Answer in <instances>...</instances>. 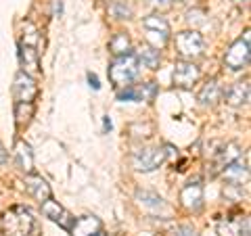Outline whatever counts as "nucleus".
Returning a JSON list of instances; mask_svg holds the SVG:
<instances>
[{"label": "nucleus", "instance_id": "aec40b11", "mask_svg": "<svg viewBox=\"0 0 251 236\" xmlns=\"http://www.w3.org/2000/svg\"><path fill=\"white\" fill-rule=\"evenodd\" d=\"M134 57L138 59V63H143V65L149 69H157L159 67V61H161L159 50L153 48V46H140Z\"/></svg>", "mask_w": 251, "mask_h": 236}, {"label": "nucleus", "instance_id": "c85d7f7f", "mask_svg": "<svg viewBox=\"0 0 251 236\" xmlns=\"http://www.w3.org/2000/svg\"><path fill=\"white\" fill-rule=\"evenodd\" d=\"M4 161H6V151H4V146L0 144V167L4 165Z\"/></svg>", "mask_w": 251, "mask_h": 236}, {"label": "nucleus", "instance_id": "2eb2a0df", "mask_svg": "<svg viewBox=\"0 0 251 236\" xmlns=\"http://www.w3.org/2000/svg\"><path fill=\"white\" fill-rule=\"evenodd\" d=\"M224 98L230 107H243L249 103V80H243L232 84L228 90L224 92Z\"/></svg>", "mask_w": 251, "mask_h": 236}, {"label": "nucleus", "instance_id": "a211bd4d", "mask_svg": "<svg viewBox=\"0 0 251 236\" xmlns=\"http://www.w3.org/2000/svg\"><path fill=\"white\" fill-rule=\"evenodd\" d=\"M220 96H222V88H220V84L216 80L205 82V84H203V88L199 90V94H197L199 103L203 107H214L220 100Z\"/></svg>", "mask_w": 251, "mask_h": 236}, {"label": "nucleus", "instance_id": "dca6fc26", "mask_svg": "<svg viewBox=\"0 0 251 236\" xmlns=\"http://www.w3.org/2000/svg\"><path fill=\"white\" fill-rule=\"evenodd\" d=\"M15 163L23 174H31L34 171V155H31V148L27 142L17 140L15 142Z\"/></svg>", "mask_w": 251, "mask_h": 236}, {"label": "nucleus", "instance_id": "f257e3e1", "mask_svg": "<svg viewBox=\"0 0 251 236\" xmlns=\"http://www.w3.org/2000/svg\"><path fill=\"white\" fill-rule=\"evenodd\" d=\"M34 230V217L25 207H11L0 217V234L2 236H29Z\"/></svg>", "mask_w": 251, "mask_h": 236}, {"label": "nucleus", "instance_id": "a878e982", "mask_svg": "<svg viewBox=\"0 0 251 236\" xmlns=\"http://www.w3.org/2000/svg\"><path fill=\"white\" fill-rule=\"evenodd\" d=\"M205 17H207V13L203 11V9H193V11H188L186 13V21L191 23L193 27H199L205 23Z\"/></svg>", "mask_w": 251, "mask_h": 236}, {"label": "nucleus", "instance_id": "f8f14e48", "mask_svg": "<svg viewBox=\"0 0 251 236\" xmlns=\"http://www.w3.org/2000/svg\"><path fill=\"white\" fill-rule=\"evenodd\" d=\"M38 84L31 80V75H27L25 71L17 73L13 84V94L17 98V103H34V98L38 96Z\"/></svg>", "mask_w": 251, "mask_h": 236}, {"label": "nucleus", "instance_id": "c756f323", "mask_svg": "<svg viewBox=\"0 0 251 236\" xmlns=\"http://www.w3.org/2000/svg\"><path fill=\"white\" fill-rule=\"evenodd\" d=\"M61 11H63V4H61V0H54V13H57V15H61Z\"/></svg>", "mask_w": 251, "mask_h": 236}, {"label": "nucleus", "instance_id": "4468645a", "mask_svg": "<svg viewBox=\"0 0 251 236\" xmlns=\"http://www.w3.org/2000/svg\"><path fill=\"white\" fill-rule=\"evenodd\" d=\"M25 190L29 196H34L38 203H42V201L49 199V196H52L49 182H46L42 176H34V174H29L25 178Z\"/></svg>", "mask_w": 251, "mask_h": 236}, {"label": "nucleus", "instance_id": "473e14b6", "mask_svg": "<svg viewBox=\"0 0 251 236\" xmlns=\"http://www.w3.org/2000/svg\"><path fill=\"white\" fill-rule=\"evenodd\" d=\"M182 2H195V0H182Z\"/></svg>", "mask_w": 251, "mask_h": 236}, {"label": "nucleus", "instance_id": "4be33fe9", "mask_svg": "<svg viewBox=\"0 0 251 236\" xmlns=\"http://www.w3.org/2000/svg\"><path fill=\"white\" fill-rule=\"evenodd\" d=\"M143 27L147 31H155V34H163L170 36V23L161 17V15H151V17L143 19Z\"/></svg>", "mask_w": 251, "mask_h": 236}, {"label": "nucleus", "instance_id": "2f4dec72", "mask_svg": "<svg viewBox=\"0 0 251 236\" xmlns=\"http://www.w3.org/2000/svg\"><path fill=\"white\" fill-rule=\"evenodd\" d=\"M232 2H234V4H241V2H245V0H232Z\"/></svg>", "mask_w": 251, "mask_h": 236}, {"label": "nucleus", "instance_id": "f03ea898", "mask_svg": "<svg viewBox=\"0 0 251 236\" xmlns=\"http://www.w3.org/2000/svg\"><path fill=\"white\" fill-rule=\"evenodd\" d=\"M138 73H140V63L132 52L115 57L113 63L109 65V80H111L115 88L132 86V82L138 77Z\"/></svg>", "mask_w": 251, "mask_h": 236}, {"label": "nucleus", "instance_id": "6e6552de", "mask_svg": "<svg viewBox=\"0 0 251 236\" xmlns=\"http://www.w3.org/2000/svg\"><path fill=\"white\" fill-rule=\"evenodd\" d=\"M239 157H241V146L237 142L224 144L220 151H214V155H211V169H209V174L218 176L220 171H224L226 165H230L234 159H239Z\"/></svg>", "mask_w": 251, "mask_h": 236}, {"label": "nucleus", "instance_id": "9d476101", "mask_svg": "<svg viewBox=\"0 0 251 236\" xmlns=\"http://www.w3.org/2000/svg\"><path fill=\"white\" fill-rule=\"evenodd\" d=\"M40 209H42V213L50 219V222L59 224L61 228H65L67 232H69V228L74 226V219H75V217H72V213H69L67 209H63L59 203L52 199V196H49L46 201L40 203Z\"/></svg>", "mask_w": 251, "mask_h": 236}, {"label": "nucleus", "instance_id": "393cba45", "mask_svg": "<svg viewBox=\"0 0 251 236\" xmlns=\"http://www.w3.org/2000/svg\"><path fill=\"white\" fill-rule=\"evenodd\" d=\"M109 11H111L113 17H117V19H130L132 17V9L124 2V0H115V2H111Z\"/></svg>", "mask_w": 251, "mask_h": 236}, {"label": "nucleus", "instance_id": "39448f33", "mask_svg": "<svg viewBox=\"0 0 251 236\" xmlns=\"http://www.w3.org/2000/svg\"><path fill=\"white\" fill-rule=\"evenodd\" d=\"M251 59V50H249V29H245V36L239 38L237 42H232L228 46V50L224 54V65L232 69V71H239V69H245L249 65Z\"/></svg>", "mask_w": 251, "mask_h": 236}, {"label": "nucleus", "instance_id": "20e7f679", "mask_svg": "<svg viewBox=\"0 0 251 236\" xmlns=\"http://www.w3.org/2000/svg\"><path fill=\"white\" fill-rule=\"evenodd\" d=\"M166 159H168V151H163L161 146H145L132 153V167L147 174V171H153L159 165H163Z\"/></svg>", "mask_w": 251, "mask_h": 236}, {"label": "nucleus", "instance_id": "f3484780", "mask_svg": "<svg viewBox=\"0 0 251 236\" xmlns=\"http://www.w3.org/2000/svg\"><path fill=\"white\" fill-rule=\"evenodd\" d=\"M19 57H21L23 71H25L27 75H38V73H40V61H38V52H36L34 46L23 44Z\"/></svg>", "mask_w": 251, "mask_h": 236}, {"label": "nucleus", "instance_id": "bb28decb", "mask_svg": "<svg viewBox=\"0 0 251 236\" xmlns=\"http://www.w3.org/2000/svg\"><path fill=\"white\" fill-rule=\"evenodd\" d=\"M149 6L161 15V13H166L174 6V0H149Z\"/></svg>", "mask_w": 251, "mask_h": 236}, {"label": "nucleus", "instance_id": "9b49d317", "mask_svg": "<svg viewBox=\"0 0 251 236\" xmlns=\"http://www.w3.org/2000/svg\"><path fill=\"white\" fill-rule=\"evenodd\" d=\"M136 201H138V205L147 209L149 213H153V215H172V207L168 205L166 201L161 199L159 194H155L151 190H136Z\"/></svg>", "mask_w": 251, "mask_h": 236}, {"label": "nucleus", "instance_id": "7c9ffc66", "mask_svg": "<svg viewBox=\"0 0 251 236\" xmlns=\"http://www.w3.org/2000/svg\"><path fill=\"white\" fill-rule=\"evenodd\" d=\"M92 236H107V234H103V230H99L97 234H92Z\"/></svg>", "mask_w": 251, "mask_h": 236}, {"label": "nucleus", "instance_id": "b1692460", "mask_svg": "<svg viewBox=\"0 0 251 236\" xmlns=\"http://www.w3.org/2000/svg\"><path fill=\"white\" fill-rule=\"evenodd\" d=\"M166 236H199V234L188 224H170L166 228Z\"/></svg>", "mask_w": 251, "mask_h": 236}, {"label": "nucleus", "instance_id": "412c9836", "mask_svg": "<svg viewBox=\"0 0 251 236\" xmlns=\"http://www.w3.org/2000/svg\"><path fill=\"white\" fill-rule=\"evenodd\" d=\"M130 48H132L130 38H128V34H124V31H117V34L111 38V42H109V50L113 52V57H122V54H128Z\"/></svg>", "mask_w": 251, "mask_h": 236}, {"label": "nucleus", "instance_id": "1a4fd4ad", "mask_svg": "<svg viewBox=\"0 0 251 236\" xmlns=\"http://www.w3.org/2000/svg\"><path fill=\"white\" fill-rule=\"evenodd\" d=\"M224 182L230 184V186H245L249 182V159L245 155V159H234L230 165H226L224 171Z\"/></svg>", "mask_w": 251, "mask_h": 236}, {"label": "nucleus", "instance_id": "ddd939ff", "mask_svg": "<svg viewBox=\"0 0 251 236\" xmlns=\"http://www.w3.org/2000/svg\"><path fill=\"white\" fill-rule=\"evenodd\" d=\"M100 228H103V222L97 215H84L74 219V226L69 228V234L72 236H92L97 234Z\"/></svg>", "mask_w": 251, "mask_h": 236}, {"label": "nucleus", "instance_id": "423d86ee", "mask_svg": "<svg viewBox=\"0 0 251 236\" xmlns=\"http://www.w3.org/2000/svg\"><path fill=\"white\" fill-rule=\"evenodd\" d=\"M201 77V69L195 65L193 61H178L174 65V73H172V80H174L176 88H193L197 80Z\"/></svg>", "mask_w": 251, "mask_h": 236}, {"label": "nucleus", "instance_id": "7ed1b4c3", "mask_svg": "<svg viewBox=\"0 0 251 236\" xmlns=\"http://www.w3.org/2000/svg\"><path fill=\"white\" fill-rule=\"evenodd\" d=\"M176 52L184 61H195L205 54V40L197 29H186L176 34Z\"/></svg>", "mask_w": 251, "mask_h": 236}, {"label": "nucleus", "instance_id": "6ab92c4d", "mask_svg": "<svg viewBox=\"0 0 251 236\" xmlns=\"http://www.w3.org/2000/svg\"><path fill=\"white\" fill-rule=\"evenodd\" d=\"M245 215H237V217H224L218 222V234L220 236H241V226Z\"/></svg>", "mask_w": 251, "mask_h": 236}, {"label": "nucleus", "instance_id": "5701e85b", "mask_svg": "<svg viewBox=\"0 0 251 236\" xmlns=\"http://www.w3.org/2000/svg\"><path fill=\"white\" fill-rule=\"evenodd\" d=\"M36 113L34 103H17L15 105V121H17V128H25L31 121V117Z\"/></svg>", "mask_w": 251, "mask_h": 236}, {"label": "nucleus", "instance_id": "0eeeda50", "mask_svg": "<svg viewBox=\"0 0 251 236\" xmlns=\"http://www.w3.org/2000/svg\"><path fill=\"white\" fill-rule=\"evenodd\" d=\"M180 205H182L186 211H193V213L201 211V207H203V184H201L199 176H195L191 182L180 190Z\"/></svg>", "mask_w": 251, "mask_h": 236}, {"label": "nucleus", "instance_id": "cd10ccee", "mask_svg": "<svg viewBox=\"0 0 251 236\" xmlns=\"http://www.w3.org/2000/svg\"><path fill=\"white\" fill-rule=\"evenodd\" d=\"M88 82H90V86H92V88H94V90H99V86H100V84H99V77H97V75H92V73H88Z\"/></svg>", "mask_w": 251, "mask_h": 236}]
</instances>
